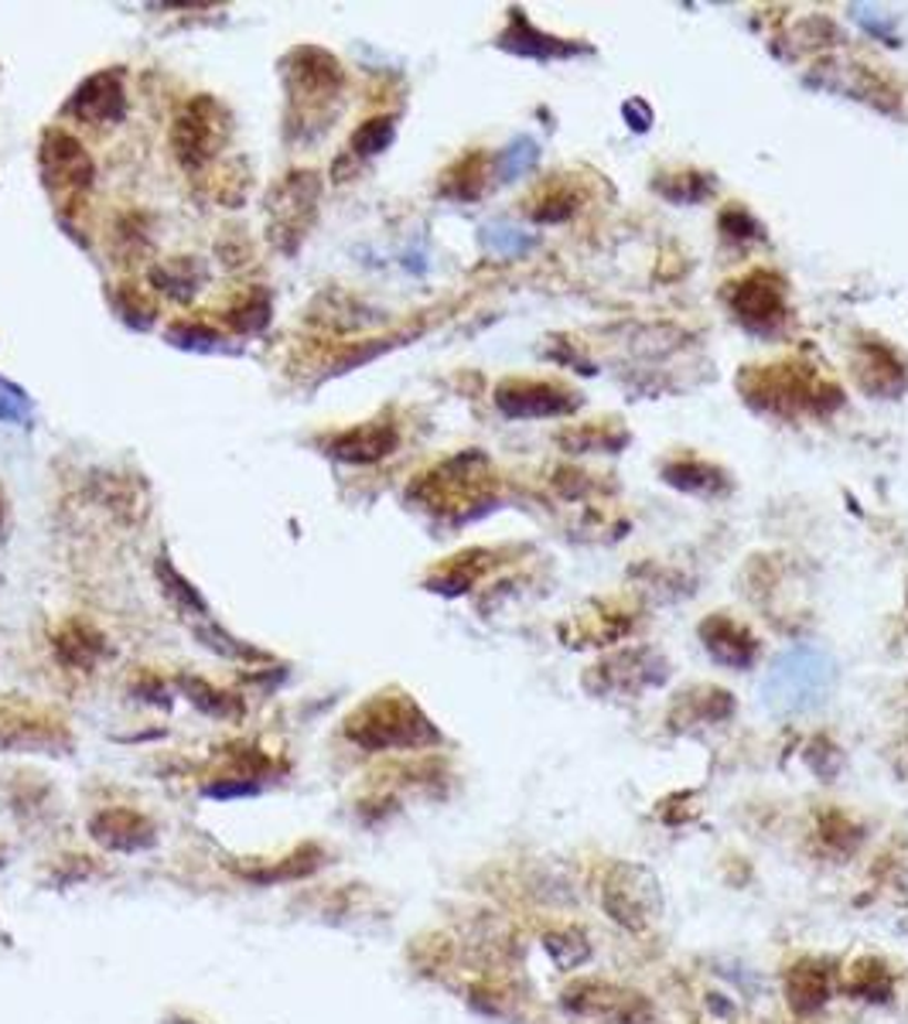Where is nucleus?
Masks as SVG:
<instances>
[{"instance_id": "nucleus-36", "label": "nucleus", "mask_w": 908, "mask_h": 1024, "mask_svg": "<svg viewBox=\"0 0 908 1024\" xmlns=\"http://www.w3.org/2000/svg\"><path fill=\"white\" fill-rule=\"evenodd\" d=\"M574 209H577L574 191H571V188H557V191H550L546 199H540L536 209H533L530 216H533L536 222H564V219L574 216Z\"/></svg>"}, {"instance_id": "nucleus-41", "label": "nucleus", "mask_w": 908, "mask_h": 1024, "mask_svg": "<svg viewBox=\"0 0 908 1024\" xmlns=\"http://www.w3.org/2000/svg\"><path fill=\"white\" fill-rule=\"evenodd\" d=\"M854 18H857V21H860V24H864L867 31H875V34H881V38H888V42L895 45V31H891V18H867L860 4L854 8Z\"/></svg>"}, {"instance_id": "nucleus-12", "label": "nucleus", "mask_w": 908, "mask_h": 1024, "mask_svg": "<svg viewBox=\"0 0 908 1024\" xmlns=\"http://www.w3.org/2000/svg\"><path fill=\"white\" fill-rule=\"evenodd\" d=\"M72 116L79 121H86L93 127H103V124H121L124 113H127V90H124V79L121 72L113 69H103L96 75H90L83 86H79L65 106Z\"/></svg>"}, {"instance_id": "nucleus-18", "label": "nucleus", "mask_w": 908, "mask_h": 1024, "mask_svg": "<svg viewBox=\"0 0 908 1024\" xmlns=\"http://www.w3.org/2000/svg\"><path fill=\"white\" fill-rule=\"evenodd\" d=\"M52 649L55 659L69 669H93L106 656V639L86 618H72L52 636Z\"/></svg>"}, {"instance_id": "nucleus-33", "label": "nucleus", "mask_w": 908, "mask_h": 1024, "mask_svg": "<svg viewBox=\"0 0 908 1024\" xmlns=\"http://www.w3.org/2000/svg\"><path fill=\"white\" fill-rule=\"evenodd\" d=\"M536 157H540L536 140H530V137H516V140H512V144L499 154L495 171H499V178H502V181H516L520 175H526V171L536 165Z\"/></svg>"}, {"instance_id": "nucleus-34", "label": "nucleus", "mask_w": 908, "mask_h": 1024, "mask_svg": "<svg viewBox=\"0 0 908 1024\" xmlns=\"http://www.w3.org/2000/svg\"><path fill=\"white\" fill-rule=\"evenodd\" d=\"M710 178H703V175H666V181H656V191H662L669 202H680V206H687V202H700V199H707L710 195Z\"/></svg>"}, {"instance_id": "nucleus-23", "label": "nucleus", "mask_w": 908, "mask_h": 1024, "mask_svg": "<svg viewBox=\"0 0 908 1024\" xmlns=\"http://www.w3.org/2000/svg\"><path fill=\"white\" fill-rule=\"evenodd\" d=\"M325 854L314 847V844H304L298 847L294 854L281 857L278 864H270V868L257 871V868H243V878L247 881H257V885H281V881H298V878H307L322 868Z\"/></svg>"}, {"instance_id": "nucleus-26", "label": "nucleus", "mask_w": 908, "mask_h": 1024, "mask_svg": "<svg viewBox=\"0 0 908 1024\" xmlns=\"http://www.w3.org/2000/svg\"><path fill=\"white\" fill-rule=\"evenodd\" d=\"M154 574H157V581H161V591H165V595H168L181 612L209 615V605H206V598L199 595V587H195L191 581H185V577L178 574V567L171 564V557H157Z\"/></svg>"}, {"instance_id": "nucleus-24", "label": "nucleus", "mask_w": 908, "mask_h": 1024, "mask_svg": "<svg viewBox=\"0 0 908 1024\" xmlns=\"http://www.w3.org/2000/svg\"><path fill=\"white\" fill-rule=\"evenodd\" d=\"M181 690L185 697L199 707L206 718H219V721H240L247 714V703L243 697L236 693H226L219 687H212L209 680H199V677H181Z\"/></svg>"}, {"instance_id": "nucleus-27", "label": "nucleus", "mask_w": 908, "mask_h": 1024, "mask_svg": "<svg viewBox=\"0 0 908 1024\" xmlns=\"http://www.w3.org/2000/svg\"><path fill=\"white\" fill-rule=\"evenodd\" d=\"M847 991L864 997V1001H888L891 997V976H888L885 963L875 960V957H860L857 963H850Z\"/></svg>"}, {"instance_id": "nucleus-21", "label": "nucleus", "mask_w": 908, "mask_h": 1024, "mask_svg": "<svg viewBox=\"0 0 908 1024\" xmlns=\"http://www.w3.org/2000/svg\"><path fill=\"white\" fill-rule=\"evenodd\" d=\"M202 281H206V270L195 260H185V257L165 260L150 270V284L175 301H191L195 294H199Z\"/></svg>"}, {"instance_id": "nucleus-6", "label": "nucleus", "mask_w": 908, "mask_h": 1024, "mask_svg": "<svg viewBox=\"0 0 908 1024\" xmlns=\"http://www.w3.org/2000/svg\"><path fill=\"white\" fill-rule=\"evenodd\" d=\"M489 485V461L479 451H465L441 468H434L414 489L410 499H417L430 512H455L471 502H479Z\"/></svg>"}, {"instance_id": "nucleus-4", "label": "nucleus", "mask_w": 908, "mask_h": 1024, "mask_svg": "<svg viewBox=\"0 0 908 1024\" xmlns=\"http://www.w3.org/2000/svg\"><path fill=\"white\" fill-rule=\"evenodd\" d=\"M322 178L301 168L288 171L278 185L267 191V236L284 257H294L319 219Z\"/></svg>"}, {"instance_id": "nucleus-37", "label": "nucleus", "mask_w": 908, "mask_h": 1024, "mask_svg": "<svg viewBox=\"0 0 908 1024\" xmlns=\"http://www.w3.org/2000/svg\"><path fill=\"white\" fill-rule=\"evenodd\" d=\"M28 410H31L28 393H24L21 386H14L11 379L0 376V420L24 424V420H28Z\"/></svg>"}, {"instance_id": "nucleus-5", "label": "nucleus", "mask_w": 908, "mask_h": 1024, "mask_svg": "<svg viewBox=\"0 0 908 1024\" xmlns=\"http://www.w3.org/2000/svg\"><path fill=\"white\" fill-rule=\"evenodd\" d=\"M232 134V121H229V109L209 96V93H199L191 96L171 124V150L178 157V165L185 171H202L209 168L219 150L226 147Z\"/></svg>"}, {"instance_id": "nucleus-2", "label": "nucleus", "mask_w": 908, "mask_h": 1024, "mask_svg": "<svg viewBox=\"0 0 908 1024\" xmlns=\"http://www.w3.org/2000/svg\"><path fill=\"white\" fill-rule=\"evenodd\" d=\"M345 738L366 752L393 748H430L441 734L407 693H376L345 718Z\"/></svg>"}, {"instance_id": "nucleus-32", "label": "nucleus", "mask_w": 908, "mask_h": 1024, "mask_svg": "<svg viewBox=\"0 0 908 1024\" xmlns=\"http://www.w3.org/2000/svg\"><path fill=\"white\" fill-rule=\"evenodd\" d=\"M546 953H550V960H554V963H557L561 970H574V966L587 963V957H591V947H587L584 932L564 929V932H554V936H546Z\"/></svg>"}, {"instance_id": "nucleus-9", "label": "nucleus", "mask_w": 908, "mask_h": 1024, "mask_svg": "<svg viewBox=\"0 0 908 1024\" xmlns=\"http://www.w3.org/2000/svg\"><path fill=\"white\" fill-rule=\"evenodd\" d=\"M42 175L52 195L75 199L93 185V161L86 147L65 130H49L42 140Z\"/></svg>"}, {"instance_id": "nucleus-1", "label": "nucleus", "mask_w": 908, "mask_h": 1024, "mask_svg": "<svg viewBox=\"0 0 908 1024\" xmlns=\"http://www.w3.org/2000/svg\"><path fill=\"white\" fill-rule=\"evenodd\" d=\"M837 683V666L820 646L796 642L782 649L762 680V703L772 714H806L826 703Z\"/></svg>"}, {"instance_id": "nucleus-39", "label": "nucleus", "mask_w": 908, "mask_h": 1024, "mask_svg": "<svg viewBox=\"0 0 908 1024\" xmlns=\"http://www.w3.org/2000/svg\"><path fill=\"white\" fill-rule=\"evenodd\" d=\"M260 790L253 782H243V779H236V782H216V785H209L206 790V796H212V800H232V796H257Z\"/></svg>"}, {"instance_id": "nucleus-13", "label": "nucleus", "mask_w": 908, "mask_h": 1024, "mask_svg": "<svg viewBox=\"0 0 908 1024\" xmlns=\"http://www.w3.org/2000/svg\"><path fill=\"white\" fill-rule=\"evenodd\" d=\"M0 748L4 752L55 755L69 748V734L59 721L34 711H0Z\"/></svg>"}, {"instance_id": "nucleus-40", "label": "nucleus", "mask_w": 908, "mask_h": 1024, "mask_svg": "<svg viewBox=\"0 0 908 1024\" xmlns=\"http://www.w3.org/2000/svg\"><path fill=\"white\" fill-rule=\"evenodd\" d=\"M622 113H625V121H628L632 130H649V124H653V109L643 100H628L622 106Z\"/></svg>"}, {"instance_id": "nucleus-3", "label": "nucleus", "mask_w": 908, "mask_h": 1024, "mask_svg": "<svg viewBox=\"0 0 908 1024\" xmlns=\"http://www.w3.org/2000/svg\"><path fill=\"white\" fill-rule=\"evenodd\" d=\"M748 404L759 410L796 417V414H831L841 404V389L823 383L806 366H762L741 376Z\"/></svg>"}, {"instance_id": "nucleus-11", "label": "nucleus", "mask_w": 908, "mask_h": 1024, "mask_svg": "<svg viewBox=\"0 0 908 1024\" xmlns=\"http://www.w3.org/2000/svg\"><path fill=\"white\" fill-rule=\"evenodd\" d=\"M495 407L505 417H561L577 407L574 393L554 383H536V379H505L495 389Z\"/></svg>"}, {"instance_id": "nucleus-14", "label": "nucleus", "mask_w": 908, "mask_h": 1024, "mask_svg": "<svg viewBox=\"0 0 908 1024\" xmlns=\"http://www.w3.org/2000/svg\"><path fill=\"white\" fill-rule=\"evenodd\" d=\"M605 680L595 687V693H643L646 687H656L666 680V662L656 659L653 652L639 649V652H618L605 662H598L591 669L587 680Z\"/></svg>"}, {"instance_id": "nucleus-42", "label": "nucleus", "mask_w": 908, "mask_h": 1024, "mask_svg": "<svg viewBox=\"0 0 908 1024\" xmlns=\"http://www.w3.org/2000/svg\"><path fill=\"white\" fill-rule=\"evenodd\" d=\"M721 226H724V229H728L731 236H738V240H741V236H748L744 229H759V226H755L752 219H748L744 212H724Z\"/></svg>"}, {"instance_id": "nucleus-17", "label": "nucleus", "mask_w": 908, "mask_h": 1024, "mask_svg": "<svg viewBox=\"0 0 908 1024\" xmlns=\"http://www.w3.org/2000/svg\"><path fill=\"white\" fill-rule=\"evenodd\" d=\"M400 445V435L393 424H359V427H348L342 435H335L328 441V451L332 458L338 461H348V464H373V461H383L397 451Z\"/></svg>"}, {"instance_id": "nucleus-43", "label": "nucleus", "mask_w": 908, "mask_h": 1024, "mask_svg": "<svg viewBox=\"0 0 908 1024\" xmlns=\"http://www.w3.org/2000/svg\"><path fill=\"white\" fill-rule=\"evenodd\" d=\"M0 520H4V499H0Z\"/></svg>"}, {"instance_id": "nucleus-29", "label": "nucleus", "mask_w": 908, "mask_h": 1024, "mask_svg": "<svg viewBox=\"0 0 908 1024\" xmlns=\"http://www.w3.org/2000/svg\"><path fill=\"white\" fill-rule=\"evenodd\" d=\"M860 379H867V376H881V397H898V393L908 386V376H905V366L891 356L888 348H878V345H872V348H864V363H860Z\"/></svg>"}, {"instance_id": "nucleus-15", "label": "nucleus", "mask_w": 908, "mask_h": 1024, "mask_svg": "<svg viewBox=\"0 0 908 1024\" xmlns=\"http://www.w3.org/2000/svg\"><path fill=\"white\" fill-rule=\"evenodd\" d=\"M90 837L106 847V850H121V854H134V850H147L157 834H154V823L137 813V809H127V806H116V809H103L90 819Z\"/></svg>"}, {"instance_id": "nucleus-38", "label": "nucleus", "mask_w": 908, "mask_h": 1024, "mask_svg": "<svg viewBox=\"0 0 908 1024\" xmlns=\"http://www.w3.org/2000/svg\"><path fill=\"white\" fill-rule=\"evenodd\" d=\"M168 338L175 342V345H181V348H209V345H216L219 342V332H212V328H206V325H188V322H178L171 332H168Z\"/></svg>"}, {"instance_id": "nucleus-30", "label": "nucleus", "mask_w": 908, "mask_h": 1024, "mask_svg": "<svg viewBox=\"0 0 908 1024\" xmlns=\"http://www.w3.org/2000/svg\"><path fill=\"white\" fill-rule=\"evenodd\" d=\"M393 137H397V121H393V116H373V121H366L352 134L348 147L359 157H373V154H383L393 144Z\"/></svg>"}, {"instance_id": "nucleus-22", "label": "nucleus", "mask_w": 908, "mask_h": 1024, "mask_svg": "<svg viewBox=\"0 0 908 1024\" xmlns=\"http://www.w3.org/2000/svg\"><path fill=\"white\" fill-rule=\"evenodd\" d=\"M662 479L674 485V489H680V492H690V495H718V492H724V485H728V479H724V471L721 468H714V464H703V461H669L666 468H662Z\"/></svg>"}, {"instance_id": "nucleus-19", "label": "nucleus", "mask_w": 908, "mask_h": 1024, "mask_svg": "<svg viewBox=\"0 0 908 1024\" xmlns=\"http://www.w3.org/2000/svg\"><path fill=\"white\" fill-rule=\"evenodd\" d=\"M499 45L516 52V55H526V59H567V55H577V45H567L561 38H550L543 31H536L520 11H512L509 18V28L499 34Z\"/></svg>"}, {"instance_id": "nucleus-20", "label": "nucleus", "mask_w": 908, "mask_h": 1024, "mask_svg": "<svg viewBox=\"0 0 908 1024\" xmlns=\"http://www.w3.org/2000/svg\"><path fill=\"white\" fill-rule=\"evenodd\" d=\"M785 994H789L793 1011H800V1014L820 1011L826 1001H831V980H826V970L820 963L793 966L785 976Z\"/></svg>"}, {"instance_id": "nucleus-16", "label": "nucleus", "mask_w": 908, "mask_h": 1024, "mask_svg": "<svg viewBox=\"0 0 908 1024\" xmlns=\"http://www.w3.org/2000/svg\"><path fill=\"white\" fill-rule=\"evenodd\" d=\"M700 642L707 649V656L728 666V669H744L755 662L759 642L748 628L728 615H710L700 621Z\"/></svg>"}, {"instance_id": "nucleus-35", "label": "nucleus", "mask_w": 908, "mask_h": 1024, "mask_svg": "<svg viewBox=\"0 0 908 1024\" xmlns=\"http://www.w3.org/2000/svg\"><path fill=\"white\" fill-rule=\"evenodd\" d=\"M486 247L492 250V253H499V257H520V253H526L530 247H533V240L526 232H520V229H512V226H505V222H492V226H486Z\"/></svg>"}, {"instance_id": "nucleus-28", "label": "nucleus", "mask_w": 908, "mask_h": 1024, "mask_svg": "<svg viewBox=\"0 0 908 1024\" xmlns=\"http://www.w3.org/2000/svg\"><path fill=\"white\" fill-rule=\"evenodd\" d=\"M270 311H273V301L263 288H253L247 291L240 301H236L229 311H226V322L240 332V335H253V332H263L267 322H270Z\"/></svg>"}, {"instance_id": "nucleus-25", "label": "nucleus", "mask_w": 908, "mask_h": 1024, "mask_svg": "<svg viewBox=\"0 0 908 1024\" xmlns=\"http://www.w3.org/2000/svg\"><path fill=\"white\" fill-rule=\"evenodd\" d=\"M564 1004L574 1011V1014H587V1017H608V1014H622V1007L628 1004L625 994H618L608 983H577L564 994Z\"/></svg>"}, {"instance_id": "nucleus-31", "label": "nucleus", "mask_w": 908, "mask_h": 1024, "mask_svg": "<svg viewBox=\"0 0 908 1024\" xmlns=\"http://www.w3.org/2000/svg\"><path fill=\"white\" fill-rule=\"evenodd\" d=\"M195 636H199V642L206 649H212V652H219L226 659H236V662H260V659H267L260 649H253V646H247L240 639H232L229 633H222L219 625H195Z\"/></svg>"}, {"instance_id": "nucleus-7", "label": "nucleus", "mask_w": 908, "mask_h": 1024, "mask_svg": "<svg viewBox=\"0 0 908 1024\" xmlns=\"http://www.w3.org/2000/svg\"><path fill=\"white\" fill-rule=\"evenodd\" d=\"M284 83L291 93V103H298L301 116L322 113L325 103H335L342 93V65L332 52L319 45H298L284 59Z\"/></svg>"}, {"instance_id": "nucleus-10", "label": "nucleus", "mask_w": 908, "mask_h": 1024, "mask_svg": "<svg viewBox=\"0 0 908 1024\" xmlns=\"http://www.w3.org/2000/svg\"><path fill=\"white\" fill-rule=\"evenodd\" d=\"M728 304L734 318L752 332H769L785 322V297L772 273H752V278L731 284Z\"/></svg>"}, {"instance_id": "nucleus-8", "label": "nucleus", "mask_w": 908, "mask_h": 1024, "mask_svg": "<svg viewBox=\"0 0 908 1024\" xmlns=\"http://www.w3.org/2000/svg\"><path fill=\"white\" fill-rule=\"evenodd\" d=\"M605 912L628 932H646L659 912V891L649 871L618 864L605 885Z\"/></svg>"}]
</instances>
